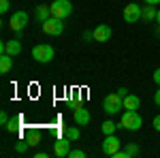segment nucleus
<instances>
[{
  "label": "nucleus",
  "mask_w": 160,
  "mask_h": 158,
  "mask_svg": "<svg viewBox=\"0 0 160 158\" xmlns=\"http://www.w3.org/2000/svg\"><path fill=\"white\" fill-rule=\"evenodd\" d=\"M118 94H120V96H122V98H126V96H128V94H130V92H128L126 88H120V90H118Z\"/></svg>",
  "instance_id": "29"
},
{
  "label": "nucleus",
  "mask_w": 160,
  "mask_h": 158,
  "mask_svg": "<svg viewBox=\"0 0 160 158\" xmlns=\"http://www.w3.org/2000/svg\"><path fill=\"white\" fill-rule=\"evenodd\" d=\"M53 56H56V51H53V47L47 45V43H38V45L32 47V58L37 62H41V64H49V62L53 60Z\"/></svg>",
  "instance_id": "2"
},
{
  "label": "nucleus",
  "mask_w": 160,
  "mask_h": 158,
  "mask_svg": "<svg viewBox=\"0 0 160 158\" xmlns=\"http://www.w3.org/2000/svg\"><path fill=\"white\" fill-rule=\"evenodd\" d=\"M115 122L113 120H105L102 122V126H100V130H102V135H115Z\"/></svg>",
  "instance_id": "19"
},
{
  "label": "nucleus",
  "mask_w": 160,
  "mask_h": 158,
  "mask_svg": "<svg viewBox=\"0 0 160 158\" xmlns=\"http://www.w3.org/2000/svg\"><path fill=\"white\" fill-rule=\"evenodd\" d=\"M154 103L160 107V88H158V92H154Z\"/></svg>",
  "instance_id": "30"
},
{
  "label": "nucleus",
  "mask_w": 160,
  "mask_h": 158,
  "mask_svg": "<svg viewBox=\"0 0 160 158\" xmlns=\"http://www.w3.org/2000/svg\"><path fill=\"white\" fill-rule=\"evenodd\" d=\"M19 122H22V118H19V115H15V118L9 120V124H7L4 128H7L9 133H19Z\"/></svg>",
  "instance_id": "20"
},
{
  "label": "nucleus",
  "mask_w": 160,
  "mask_h": 158,
  "mask_svg": "<svg viewBox=\"0 0 160 158\" xmlns=\"http://www.w3.org/2000/svg\"><path fill=\"white\" fill-rule=\"evenodd\" d=\"M152 79H154V84H156V85H160V69H156V71H154Z\"/></svg>",
  "instance_id": "28"
},
{
  "label": "nucleus",
  "mask_w": 160,
  "mask_h": 158,
  "mask_svg": "<svg viewBox=\"0 0 160 158\" xmlns=\"http://www.w3.org/2000/svg\"><path fill=\"white\" fill-rule=\"evenodd\" d=\"M152 126H154V130H158V133H160V115H156V118L152 120Z\"/></svg>",
  "instance_id": "27"
},
{
  "label": "nucleus",
  "mask_w": 160,
  "mask_h": 158,
  "mask_svg": "<svg viewBox=\"0 0 160 158\" xmlns=\"http://www.w3.org/2000/svg\"><path fill=\"white\" fill-rule=\"evenodd\" d=\"M28 26V13L26 11H15L9 19V28L13 32H24V28Z\"/></svg>",
  "instance_id": "7"
},
{
  "label": "nucleus",
  "mask_w": 160,
  "mask_h": 158,
  "mask_svg": "<svg viewBox=\"0 0 160 158\" xmlns=\"http://www.w3.org/2000/svg\"><path fill=\"white\" fill-rule=\"evenodd\" d=\"M26 141L30 143L32 147H37L41 143V133H38L37 128H30V130H26Z\"/></svg>",
  "instance_id": "17"
},
{
  "label": "nucleus",
  "mask_w": 160,
  "mask_h": 158,
  "mask_svg": "<svg viewBox=\"0 0 160 158\" xmlns=\"http://www.w3.org/2000/svg\"><path fill=\"white\" fill-rule=\"evenodd\" d=\"M34 17L43 24V22H47V19L51 17V9L47 7V4H38L37 9H34Z\"/></svg>",
  "instance_id": "14"
},
{
  "label": "nucleus",
  "mask_w": 160,
  "mask_h": 158,
  "mask_svg": "<svg viewBox=\"0 0 160 158\" xmlns=\"http://www.w3.org/2000/svg\"><path fill=\"white\" fill-rule=\"evenodd\" d=\"M34 158H47V152H37Z\"/></svg>",
  "instance_id": "31"
},
{
  "label": "nucleus",
  "mask_w": 160,
  "mask_h": 158,
  "mask_svg": "<svg viewBox=\"0 0 160 158\" xmlns=\"http://www.w3.org/2000/svg\"><path fill=\"white\" fill-rule=\"evenodd\" d=\"M102 109L107 115H115V113H120L124 109V98L115 92V94H107L105 100H102Z\"/></svg>",
  "instance_id": "3"
},
{
  "label": "nucleus",
  "mask_w": 160,
  "mask_h": 158,
  "mask_svg": "<svg viewBox=\"0 0 160 158\" xmlns=\"http://www.w3.org/2000/svg\"><path fill=\"white\" fill-rule=\"evenodd\" d=\"M120 145H122V141L118 139V135H105V139H102V154L105 156H115L118 152H120Z\"/></svg>",
  "instance_id": "6"
},
{
  "label": "nucleus",
  "mask_w": 160,
  "mask_h": 158,
  "mask_svg": "<svg viewBox=\"0 0 160 158\" xmlns=\"http://www.w3.org/2000/svg\"><path fill=\"white\" fill-rule=\"evenodd\" d=\"M145 4H154L156 7V4H160V0H145Z\"/></svg>",
  "instance_id": "32"
},
{
  "label": "nucleus",
  "mask_w": 160,
  "mask_h": 158,
  "mask_svg": "<svg viewBox=\"0 0 160 158\" xmlns=\"http://www.w3.org/2000/svg\"><path fill=\"white\" fill-rule=\"evenodd\" d=\"M79 128H81V126H68V128H64V137H68L71 141H77V139H79V135H81Z\"/></svg>",
  "instance_id": "18"
},
{
  "label": "nucleus",
  "mask_w": 160,
  "mask_h": 158,
  "mask_svg": "<svg viewBox=\"0 0 160 158\" xmlns=\"http://www.w3.org/2000/svg\"><path fill=\"white\" fill-rule=\"evenodd\" d=\"M83 41H86V43H92V41H94V30H86V32H83Z\"/></svg>",
  "instance_id": "25"
},
{
  "label": "nucleus",
  "mask_w": 160,
  "mask_h": 158,
  "mask_svg": "<svg viewBox=\"0 0 160 158\" xmlns=\"http://www.w3.org/2000/svg\"><path fill=\"white\" fill-rule=\"evenodd\" d=\"M30 147H32V145H30V143L26 141V137H24L22 141H17V143H15V152H17V154H26V152H28Z\"/></svg>",
  "instance_id": "21"
},
{
  "label": "nucleus",
  "mask_w": 160,
  "mask_h": 158,
  "mask_svg": "<svg viewBox=\"0 0 160 158\" xmlns=\"http://www.w3.org/2000/svg\"><path fill=\"white\" fill-rule=\"evenodd\" d=\"M9 120H11V118H9V113H7V111H2V113H0V124H2V126H7Z\"/></svg>",
  "instance_id": "26"
},
{
  "label": "nucleus",
  "mask_w": 160,
  "mask_h": 158,
  "mask_svg": "<svg viewBox=\"0 0 160 158\" xmlns=\"http://www.w3.org/2000/svg\"><path fill=\"white\" fill-rule=\"evenodd\" d=\"M156 17H158V9L154 7V4H148V7H143L141 9V19L143 22H156Z\"/></svg>",
  "instance_id": "13"
},
{
  "label": "nucleus",
  "mask_w": 160,
  "mask_h": 158,
  "mask_svg": "<svg viewBox=\"0 0 160 158\" xmlns=\"http://www.w3.org/2000/svg\"><path fill=\"white\" fill-rule=\"evenodd\" d=\"M143 126V118L137 113V111H130V109H126L122 113V120H120V128H126V130H139Z\"/></svg>",
  "instance_id": "1"
},
{
  "label": "nucleus",
  "mask_w": 160,
  "mask_h": 158,
  "mask_svg": "<svg viewBox=\"0 0 160 158\" xmlns=\"http://www.w3.org/2000/svg\"><path fill=\"white\" fill-rule=\"evenodd\" d=\"M41 28L49 37H60L62 32H64V19H60V17H49L47 22H43Z\"/></svg>",
  "instance_id": "5"
},
{
  "label": "nucleus",
  "mask_w": 160,
  "mask_h": 158,
  "mask_svg": "<svg viewBox=\"0 0 160 158\" xmlns=\"http://www.w3.org/2000/svg\"><path fill=\"white\" fill-rule=\"evenodd\" d=\"M68 158H86V152L83 150H71Z\"/></svg>",
  "instance_id": "24"
},
{
  "label": "nucleus",
  "mask_w": 160,
  "mask_h": 158,
  "mask_svg": "<svg viewBox=\"0 0 160 158\" xmlns=\"http://www.w3.org/2000/svg\"><path fill=\"white\" fill-rule=\"evenodd\" d=\"M0 51L2 54H9V56H19L22 54V43L19 41H7V43H0Z\"/></svg>",
  "instance_id": "11"
},
{
  "label": "nucleus",
  "mask_w": 160,
  "mask_h": 158,
  "mask_svg": "<svg viewBox=\"0 0 160 158\" xmlns=\"http://www.w3.org/2000/svg\"><path fill=\"white\" fill-rule=\"evenodd\" d=\"M141 9H143V7H139L137 2L126 4V7H124V22H126V24H137V22L141 19Z\"/></svg>",
  "instance_id": "9"
},
{
  "label": "nucleus",
  "mask_w": 160,
  "mask_h": 158,
  "mask_svg": "<svg viewBox=\"0 0 160 158\" xmlns=\"http://www.w3.org/2000/svg\"><path fill=\"white\" fill-rule=\"evenodd\" d=\"M73 118H75V124H77V126H81V128H83V126H88V124H90V120H92L90 111H88L83 105H79L77 109H73Z\"/></svg>",
  "instance_id": "10"
},
{
  "label": "nucleus",
  "mask_w": 160,
  "mask_h": 158,
  "mask_svg": "<svg viewBox=\"0 0 160 158\" xmlns=\"http://www.w3.org/2000/svg\"><path fill=\"white\" fill-rule=\"evenodd\" d=\"M11 69H13V56H9V54H2V56H0V73L7 75Z\"/></svg>",
  "instance_id": "16"
},
{
  "label": "nucleus",
  "mask_w": 160,
  "mask_h": 158,
  "mask_svg": "<svg viewBox=\"0 0 160 158\" xmlns=\"http://www.w3.org/2000/svg\"><path fill=\"white\" fill-rule=\"evenodd\" d=\"M11 9V0H0V13H9Z\"/></svg>",
  "instance_id": "23"
},
{
  "label": "nucleus",
  "mask_w": 160,
  "mask_h": 158,
  "mask_svg": "<svg viewBox=\"0 0 160 158\" xmlns=\"http://www.w3.org/2000/svg\"><path fill=\"white\" fill-rule=\"evenodd\" d=\"M156 34H158V37H160V24H158V30H156Z\"/></svg>",
  "instance_id": "34"
},
{
  "label": "nucleus",
  "mask_w": 160,
  "mask_h": 158,
  "mask_svg": "<svg viewBox=\"0 0 160 158\" xmlns=\"http://www.w3.org/2000/svg\"><path fill=\"white\" fill-rule=\"evenodd\" d=\"M113 34V30H111V26L107 24H100L98 28H94V41H98V43H107Z\"/></svg>",
  "instance_id": "12"
},
{
  "label": "nucleus",
  "mask_w": 160,
  "mask_h": 158,
  "mask_svg": "<svg viewBox=\"0 0 160 158\" xmlns=\"http://www.w3.org/2000/svg\"><path fill=\"white\" fill-rule=\"evenodd\" d=\"M49 9H51V17L66 19V17L73 13V2H71V0H53L49 4Z\"/></svg>",
  "instance_id": "4"
},
{
  "label": "nucleus",
  "mask_w": 160,
  "mask_h": 158,
  "mask_svg": "<svg viewBox=\"0 0 160 158\" xmlns=\"http://www.w3.org/2000/svg\"><path fill=\"white\" fill-rule=\"evenodd\" d=\"M141 107V98L135 96V94H128L124 98V109H130V111H137Z\"/></svg>",
  "instance_id": "15"
},
{
  "label": "nucleus",
  "mask_w": 160,
  "mask_h": 158,
  "mask_svg": "<svg viewBox=\"0 0 160 158\" xmlns=\"http://www.w3.org/2000/svg\"><path fill=\"white\" fill-rule=\"evenodd\" d=\"M124 152H126V156L130 158V156H137V154H139L141 150H139V145H137V143H126Z\"/></svg>",
  "instance_id": "22"
},
{
  "label": "nucleus",
  "mask_w": 160,
  "mask_h": 158,
  "mask_svg": "<svg viewBox=\"0 0 160 158\" xmlns=\"http://www.w3.org/2000/svg\"><path fill=\"white\" fill-rule=\"evenodd\" d=\"M71 143H73V141H71L68 137H64V135L58 137L56 143H53V154L58 158H68V154H71Z\"/></svg>",
  "instance_id": "8"
},
{
  "label": "nucleus",
  "mask_w": 160,
  "mask_h": 158,
  "mask_svg": "<svg viewBox=\"0 0 160 158\" xmlns=\"http://www.w3.org/2000/svg\"><path fill=\"white\" fill-rule=\"evenodd\" d=\"M156 22H158V24H160V9H158V17H156Z\"/></svg>",
  "instance_id": "33"
}]
</instances>
